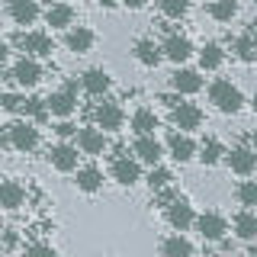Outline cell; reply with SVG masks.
<instances>
[{
  "label": "cell",
  "instance_id": "cell-6",
  "mask_svg": "<svg viewBox=\"0 0 257 257\" xmlns=\"http://www.w3.org/2000/svg\"><path fill=\"white\" fill-rule=\"evenodd\" d=\"M164 209H167L164 219H167V225H171L174 231H190L193 222H196V209H193L187 199H180V196H174Z\"/></svg>",
  "mask_w": 257,
  "mask_h": 257
},
{
  "label": "cell",
  "instance_id": "cell-7",
  "mask_svg": "<svg viewBox=\"0 0 257 257\" xmlns=\"http://www.w3.org/2000/svg\"><path fill=\"white\" fill-rule=\"evenodd\" d=\"M109 174H112V180H116L119 187H135V183L142 180V161L135 155H119L112 161Z\"/></svg>",
  "mask_w": 257,
  "mask_h": 257
},
{
  "label": "cell",
  "instance_id": "cell-11",
  "mask_svg": "<svg viewBox=\"0 0 257 257\" xmlns=\"http://www.w3.org/2000/svg\"><path fill=\"white\" fill-rule=\"evenodd\" d=\"M109 148V142H106V132H103L100 125H84V128H77V151L80 155H103V151Z\"/></svg>",
  "mask_w": 257,
  "mask_h": 257
},
{
  "label": "cell",
  "instance_id": "cell-34",
  "mask_svg": "<svg viewBox=\"0 0 257 257\" xmlns=\"http://www.w3.org/2000/svg\"><path fill=\"white\" fill-rule=\"evenodd\" d=\"M171 180H174V174L167 171V167H161V164H151V174H148V187L151 190H164V187H171Z\"/></svg>",
  "mask_w": 257,
  "mask_h": 257
},
{
  "label": "cell",
  "instance_id": "cell-45",
  "mask_svg": "<svg viewBox=\"0 0 257 257\" xmlns=\"http://www.w3.org/2000/svg\"><path fill=\"white\" fill-rule=\"evenodd\" d=\"M254 61H257V52H254Z\"/></svg>",
  "mask_w": 257,
  "mask_h": 257
},
{
  "label": "cell",
  "instance_id": "cell-8",
  "mask_svg": "<svg viewBox=\"0 0 257 257\" xmlns=\"http://www.w3.org/2000/svg\"><path fill=\"white\" fill-rule=\"evenodd\" d=\"M10 77H13L16 87H23V90H32V87L42 80V64H39V58H32V55H23V58L13 64Z\"/></svg>",
  "mask_w": 257,
  "mask_h": 257
},
{
  "label": "cell",
  "instance_id": "cell-21",
  "mask_svg": "<svg viewBox=\"0 0 257 257\" xmlns=\"http://www.w3.org/2000/svg\"><path fill=\"white\" fill-rule=\"evenodd\" d=\"M132 55H135V61H139L142 68H158L161 58H164V52H161V45L155 39H139V42L132 45Z\"/></svg>",
  "mask_w": 257,
  "mask_h": 257
},
{
  "label": "cell",
  "instance_id": "cell-17",
  "mask_svg": "<svg viewBox=\"0 0 257 257\" xmlns=\"http://www.w3.org/2000/svg\"><path fill=\"white\" fill-rule=\"evenodd\" d=\"M164 148H167V155H171L177 164H190V161L196 158V142L190 139V132H174Z\"/></svg>",
  "mask_w": 257,
  "mask_h": 257
},
{
  "label": "cell",
  "instance_id": "cell-38",
  "mask_svg": "<svg viewBox=\"0 0 257 257\" xmlns=\"http://www.w3.org/2000/svg\"><path fill=\"white\" fill-rule=\"evenodd\" d=\"M26 254H52L55 257V247L52 244H26Z\"/></svg>",
  "mask_w": 257,
  "mask_h": 257
},
{
  "label": "cell",
  "instance_id": "cell-40",
  "mask_svg": "<svg viewBox=\"0 0 257 257\" xmlns=\"http://www.w3.org/2000/svg\"><path fill=\"white\" fill-rule=\"evenodd\" d=\"M7 58H10V45H7L4 39H0V68L7 64Z\"/></svg>",
  "mask_w": 257,
  "mask_h": 257
},
{
  "label": "cell",
  "instance_id": "cell-19",
  "mask_svg": "<svg viewBox=\"0 0 257 257\" xmlns=\"http://www.w3.org/2000/svg\"><path fill=\"white\" fill-rule=\"evenodd\" d=\"M80 87H84L87 96H106L112 90V77L103 68H87L80 74Z\"/></svg>",
  "mask_w": 257,
  "mask_h": 257
},
{
  "label": "cell",
  "instance_id": "cell-25",
  "mask_svg": "<svg viewBox=\"0 0 257 257\" xmlns=\"http://www.w3.org/2000/svg\"><path fill=\"white\" fill-rule=\"evenodd\" d=\"M231 228H235V238L254 241L257 238V209H241L235 219H231Z\"/></svg>",
  "mask_w": 257,
  "mask_h": 257
},
{
  "label": "cell",
  "instance_id": "cell-5",
  "mask_svg": "<svg viewBox=\"0 0 257 257\" xmlns=\"http://www.w3.org/2000/svg\"><path fill=\"white\" fill-rule=\"evenodd\" d=\"M193 228L199 231V238L203 241H222L225 235H228V219H225L222 212H203L196 215V222H193Z\"/></svg>",
  "mask_w": 257,
  "mask_h": 257
},
{
  "label": "cell",
  "instance_id": "cell-32",
  "mask_svg": "<svg viewBox=\"0 0 257 257\" xmlns=\"http://www.w3.org/2000/svg\"><path fill=\"white\" fill-rule=\"evenodd\" d=\"M235 199L244 209H257V180H241L235 190Z\"/></svg>",
  "mask_w": 257,
  "mask_h": 257
},
{
  "label": "cell",
  "instance_id": "cell-29",
  "mask_svg": "<svg viewBox=\"0 0 257 257\" xmlns=\"http://www.w3.org/2000/svg\"><path fill=\"white\" fill-rule=\"evenodd\" d=\"M158 128V116H155V109H148V106H139L132 112V132L135 135H151Z\"/></svg>",
  "mask_w": 257,
  "mask_h": 257
},
{
  "label": "cell",
  "instance_id": "cell-13",
  "mask_svg": "<svg viewBox=\"0 0 257 257\" xmlns=\"http://www.w3.org/2000/svg\"><path fill=\"white\" fill-rule=\"evenodd\" d=\"M77 145H68V142H58V145H52L48 148V164L55 167V171H61V174H74L77 171Z\"/></svg>",
  "mask_w": 257,
  "mask_h": 257
},
{
  "label": "cell",
  "instance_id": "cell-27",
  "mask_svg": "<svg viewBox=\"0 0 257 257\" xmlns=\"http://www.w3.org/2000/svg\"><path fill=\"white\" fill-rule=\"evenodd\" d=\"M74 187L80 193H96V190L103 187V171H100V167H93V164L77 167V171H74Z\"/></svg>",
  "mask_w": 257,
  "mask_h": 257
},
{
  "label": "cell",
  "instance_id": "cell-35",
  "mask_svg": "<svg viewBox=\"0 0 257 257\" xmlns=\"http://www.w3.org/2000/svg\"><path fill=\"white\" fill-rule=\"evenodd\" d=\"M0 109L23 112V109H26V96H23V93H0Z\"/></svg>",
  "mask_w": 257,
  "mask_h": 257
},
{
  "label": "cell",
  "instance_id": "cell-2",
  "mask_svg": "<svg viewBox=\"0 0 257 257\" xmlns=\"http://www.w3.org/2000/svg\"><path fill=\"white\" fill-rule=\"evenodd\" d=\"M0 145L20 151V155H32V151L39 148V128H36V122H10L7 132L0 135Z\"/></svg>",
  "mask_w": 257,
  "mask_h": 257
},
{
  "label": "cell",
  "instance_id": "cell-3",
  "mask_svg": "<svg viewBox=\"0 0 257 257\" xmlns=\"http://www.w3.org/2000/svg\"><path fill=\"white\" fill-rule=\"evenodd\" d=\"M45 106H48V116L55 119H71L77 109V80L68 77V84L61 90H55L52 96H45Z\"/></svg>",
  "mask_w": 257,
  "mask_h": 257
},
{
  "label": "cell",
  "instance_id": "cell-39",
  "mask_svg": "<svg viewBox=\"0 0 257 257\" xmlns=\"http://www.w3.org/2000/svg\"><path fill=\"white\" fill-rule=\"evenodd\" d=\"M119 4H122V7H128V10H142V7L148 4V0H119Z\"/></svg>",
  "mask_w": 257,
  "mask_h": 257
},
{
  "label": "cell",
  "instance_id": "cell-37",
  "mask_svg": "<svg viewBox=\"0 0 257 257\" xmlns=\"http://www.w3.org/2000/svg\"><path fill=\"white\" fill-rule=\"evenodd\" d=\"M55 135H58V139H71V135H77V125L68 122V119H61V122L55 125Z\"/></svg>",
  "mask_w": 257,
  "mask_h": 257
},
{
  "label": "cell",
  "instance_id": "cell-28",
  "mask_svg": "<svg viewBox=\"0 0 257 257\" xmlns=\"http://www.w3.org/2000/svg\"><path fill=\"white\" fill-rule=\"evenodd\" d=\"M222 61H225V48L219 42H206L199 48V68L203 71H219Z\"/></svg>",
  "mask_w": 257,
  "mask_h": 257
},
{
  "label": "cell",
  "instance_id": "cell-12",
  "mask_svg": "<svg viewBox=\"0 0 257 257\" xmlns=\"http://www.w3.org/2000/svg\"><path fill=\"white\" fill-rule=\"evenodd\" d=\"M225 164H228L231 174L251 177V174L257 171V151H254V148H244V145H238V148L225 151Z\"/></svg>",
  "mask_w": 257,
  "mask_h": 257
},
{
  "label": "cell",
  "instance_id": "cell-1",
  "mask_svg": "<svg viewBox=\"0 0 257 257\" xmlns=\"http://www.w3.org/2000/svg\"><path fill=\"white\" fill-rule=\"evenodd\" d=\"M209 103L219 112H225V116H235V112H241V106H244V93H241L231 80L219 77V80L209 84Z\"/></svg>",
  "mask_w": 257,
  "mask_h": 257
},
{
  "label": "cell",
  "instance_id": "cell-36",
  "mask_svg": "<svg viewBox=\"0 0 257 257\" xmlns=\"http://www.w3.org/2000/svg\"><path fill=\"white\" fill-rule=\"evenodd\" d=\"M23 112H29L32 122H45V119H48V106H45V100H39V96H36V100H26V109H23Z\"/></svg>",
  "mask_w": 257,
  "mask_h": 257
},
{
  "label": "cell",
  "instance_id": "cell-18",
  "mask_svg": "<svg viewBox=\"0 0 257 257\" xmlns=\"http://www.w3.org/2000/svg\"><path fill=\"white\" fill-rule=\"evenodd\" d=\"M171 87H174V93H180V96H193V93L203 90V77H199V71L177 64V71L171 74Z\"/></svg>",
  "mask_w": 257,
  "mask_h": 257
},
{
  "label": "cell",
  "instance_id": "cell-33",
  "mask_svg": "<svg viewBox=\"0 0 257 257\" xmlns=\"http://www.w3.org/2000/svg\"><path fill=\"white\" fill-rule=\"evenodd\" d=\"M231 52H235L241 61H254V52H257V42H254V36H251V32L238 36L235 42H231Z\"/></svg>",
  "mask_w": 257,
  "mask_h": 257
},
{
  "label": "cell",
  "instance_id": "cell-26",
  "mask_svg": "<svg viewBox=\"0 0 257 257\" xmlns=\"http://www.w3.org/2000/svg\"><path fill=\"white\" fill-rule=\"evenodd\" d=\"M196 158L203 161V167H215L225 158V145L215 139V135H209V139H203L196 145Z\"/></svg>",
  "mask_w": 257,
  "mask_h": 257
},
{
  "label": "cell",
  "instance_id": "cell-43",
  "mask_svg": "<svg viewBox=\"0 0 257 257\" xmlns=\"http://www.w3.org/2000/svg\"><path fill=\"white\" fill-rule=\"evenodd\" d=\"M251 109H254V112H257V93H254V96H251Z\"/></svg>",
  "mask_w": 257,
  "mask_h": 257
},
{
  "label": "cell",
  "instance_id": "cell-42",
  "mask_svg": "<svg viewBox=\"0 0 257 257\" xmlns=\"http://www.w3.org/2000/svg\"><path fill=\"white\" fill-rule=\"evenodd\" d=\"M4 244H7V247H16V235H13V231H10V235L4 238Z\"/></svg>",
  "mask_w": 257,
  "mask_h": 257
},
{
  "label": "cell",
  "instance_id": "cell-31",
  "mask_svg": "<svg viewBox=\"0 0 257 257\" xmlns=\"http://www.w3.org/2000/svg\"><path fill=\"white\" fill-rule=\"evenodd\" d=\"M158 10L167 20H183L190 13V0H158Z\"/></svg>",
  "mask_w": 257,
  "mask_h": 257
},
{
  "label": "cell",
  "instance_id": "cell-24",
  "mask_svg": "<svg viewBox=\"0 0 257 257\" xmlns=\"http://www.w3.org/2000/svg\"><path fill=\"white\" fill-rule=\"evenodd\" d=\"M45 23H48L52 29H68V26H74V7H71V4H61V0L48 4Z\"/></svg>",
  "mask_w": 257,
  "mask_h": 257
},
{
  "label": "cell",
  "instance_id": "cell-20",
  "mask_svg": "<svg viewBox=\"0 0 257 257\" xmlns=\"http://www.w3.org/2000/svg\"><path fill=\"white\" fill-rule=\"evenodd\" d=\"M39 0H7V16L16 26H32L39 20Z\"/></svg>",
  "mask_w": 257,
  "mask_h": 257
},
{
  "label": "cell",
  "instance_id": "cell-10",
  "mask_svg": "<svg viewBox=\"0 0 257 257\" xmlns=\"http://www.w3.org/2000/svg\"><path fill=\"white\" fill-rule=\"evenodd\" d=\"M203 109L196 106V103H187V100H180L177 106L171 109V122L174 128H180V132H196V128H203Z\"/></svg>",
  "mask_w": 257,
  "mask_h": 257
},
{
  "label": "cell",
  "instance_id": "cell-22",
  "mask_svg": "<svg viewBox=\"0 0 257 257\" xmlns=\"http://www.w3.org/2000/svg\"><path fill=\"white\" fill-rule=\"evenodd\" d=\"M26 203V187L20 180H0V209L13 212Z\"/></svg>",
  "mask_w": 257,
  "mask_h": 257
},
{
  "label": "cell",
  "instance_id": "cell-30",
  "mask_svg": "<svg viewBox=\"0 0 257 257\" xmlns=\"http://www.w3.org/2000/svg\"><path fill=\"white\" fill-rule=\"evenodd\" d=\"M206 13L212 16L215 23H231L238 16V4H235V0H209Z\"/></svg>",
  "mask_w": 257,
  "mask_h": 257
},
{
  "label": "cell",
  "instance_id": "cell-4",
  "mask_svg": "<svg viewBox=\"0 0 257 257\" xmlns=\"http://www.w3.org/2000/svg\"><path fill=\"white\" fill-rule=\"evenodd\" d=\"M16 48L23 55H32V58H48L55 52V42L48 32H39V29H29L23 36H16Z\"/></svg>",
  "mask_w": 257,
  "mask_h": 257
},
{
  "label": "cell",
  "instance_id": "cell-15",
  "mask_svg": "<svg viewBox=\"0 0 257 257\" xmlns=\"http://www.w3.org/2000/svg\"><path fill=\"white\" fill-rule=\"evenodd\" d=\"M93 45H96V32L90 26H68V32H64V48L68 52L87 55Z\"/></svg>",
  "mask_w": 257,
  "mask_h": 257
},
{
  "label": "cell",
  "instance_id": "cell-9",
  "mask_svg": "<svg viewBox=\"0 0 257 257\" xmlns=\"http://www.w3.org/2000/svg\"><path fill=\"white\" fill-rule=\"evenodd\" d=\"M93 122L103 128V132H122L125 125V109L119 106L116 100H103L100 106L93 109Z\"/></svg>",
  "mask_w": 257,
  "mask_h": 257
},
{
  "label": "cell",
  "instance_id": "cell-41",
  "mask_svg": "<svg viewBox=\"0 0 257 257\" xmlns=\"http://www.w3.org/2000/svg\"><path fill=\"white\" fill-rule=\"evenodd\" d=\"M100 7L103 10H116V7H122V4H119V0H100Z\"/></svg>",
  "mask_w": 257,
  "mask_h": 257
},
{
  "label": "cell",
  "instance_id": "cell-16",
  "mask_svg": "<svg viewBox=\"0 0 257 257\" xmlns=\"http://www.w3.org/2000/svg\"><path fill=\"white\" fill-rule=\"evenodd\" d=\"M132 155L142 161V164H161V158H164V145H161L158 139H155V132L151 135H139L135 139V145H132Z\"/></svg>",
  "mask_w": 257,
  "mask_h": 257
},
{
  "label": "cell",
  "instance_id": "cell-14",
  "mask_svg": "<svg viewBox=\"0 0 257 257\" xmlns=\"http://www.w3.org/2000/svg\"><path fill=\"white\" fill-rule=\"evenodd\" d=\"M161 52H164V58L167 61H174V64H187L193 58V42L187 36H180V32H171V36L161 42Z\"/></svg>",
  "mask_w": 257,
  "mask_h": 257
},
{
  "label": "cell",
  "instance_id": "cell-44",
  "mask_svg": "<svg viewBox=\"0 0 257 257\" xmlns=\"http://www.w3.org/2000/svg\"><path fill=\"white\" fill-rule=\"evenodd\" d=\"M39 4H55V0H39Z\"/></svg>",
  "mask_w": 257,
  "mask_h": 257
},
{
  "label": "cell",
  "instance_id": "cell-23",
  "mask_svg": "<svg viewBox=\"0 0 257 257\" xmlns=\"http://www.w3.org/2000/svg\"><path fill=\"white\" fill-rule=\"evenodd\" d=\"M161 254H164V257H193V254H196V244H193L183 231H174L171 238L161 241Z\"/></svg>",
  "mask_w": 257,
  "mask_h": 257
}]
</instances>
